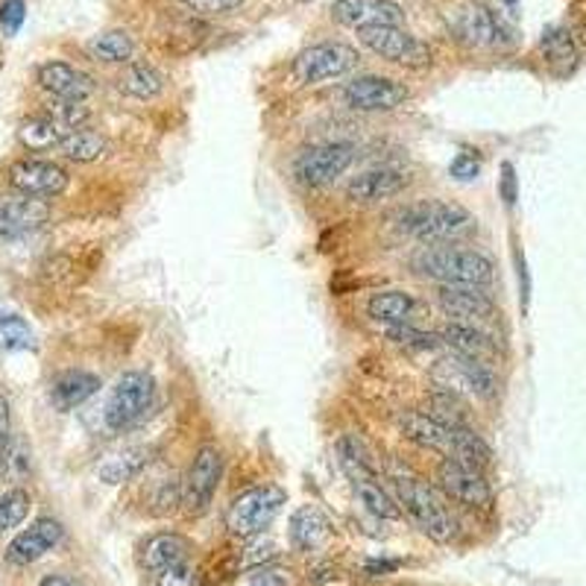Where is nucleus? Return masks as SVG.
Instances as JSON below:
<instances>
[{"label":"nucleus","mask_w":586,"mask_h":586,"mask_svg":"<svg viewBox=\"0 0 586 586\" xmlns=\"http://www.w3.org/2000/svg\"><path fill=\"white\" fill-rule=\"evenodd\" d=\"M361 45L370 47L375 56H382L387 63L405 65V68H426L431 65V47L426 42H419L417 36H410L408 30L402 27H361L358 30Z\"/></svg>","instance_id":"obj_6"},{"label":"nucleus","mask_w":586,"mask_h":586,"mask_svg":"<svg viewBox=\"0 0 586 586\" xmlns=\"http://www.w3.org/2000/svg\"><path fill=\"white\" fill-rule=\"evenodd\" d=\"M156 586H194V568L185 563H177V566H168L165 572H159V584Z\"/></svg>","instance_id":"obj_40"},{"label":"nucleus","mask_w":586,"mask_h":586,"mask_svg":"<svg viewBox=\"0 0 586 586\" xmlns=\"http://www.w3.org/2000/svg\"><path fill=\"white\" fill-rule=\"evenodd\" d=\"M100 391V379L86 370H68V373L56 375L47 391V399L56 410H74L80 408L82 402H89Z\"/></svg>","instance_id":"obj_22"},{"label":"nucleus","mask_w":586,"mask_h":586,"mask_svg":"<svg viewBox=\"0 0 586 586\" xmlns=\"http://www.w3.org/2000/svg\"><path fill=\"white\" fill-rule=\"evenodd\" d=\"M408 188V177L402 170H367L361 177H356L349 182L347 194L356 200V203H379V200H391V196L402 194Z\"/></svg>","instance_id":"obj_21"},{"label":"nucleus","mask_w":586,"mask_h":586,"mask_svg":"<svg viewBox=\"0 0 586 586\" xmlns=\"http://www.w3.org/2000/svg\"><path fill=\"white\" fill-rule=\"evenodd\" d=\"M188 554H191V542L185 537H179V533H159V537H153L144 545V566L159 575L168 566L185 563Z\"/></svg>","instance_id":"obj_25"},{"label":"nucleus","mask_w":586,"mask_h":586,"mask_svg":"<svg viewBox=\"0 0 586 586\" xmlns=\"http://www.w3.org/2000/svg\"><path fill=\"white\" fill-rule=\"evenodd\" d=\"M240 586H291V572L275 566H258L247 572Z\"/></svg>","instance_id":"obj_38"},{"label":"nucleus","mask_w":586,"mask_h":586,"mask_svg":"<svg viewBox=\"0 0 586 586\" xmlns=\"http://www.w3.org/2000/svg\"><path fill=\"white\" fill-rule=\"evenodd\" d=\"M284 489L275 484H264V487H249L244 489L226 510V528L240 540L258 537L267 525L273 522L275 514L284 505Z\"/></svg>","instance_id":"obj_5"},{"label":"nucleus","mask_w":586,"mask_h":586,"mask_svg":"<svg viewBox=\"0 0 586 586\" xmlns=\"http://www.w3.org/2000/svg\"><path fill=\"white\" fill-rule=\"evenodd\" d=\"M65 537L63 522H56V519H38L30 528L15 537V540L7 545V563L12 566H30V563H36L47 554V551H54Z\"/></svg>","instance_id":"obj_15"},{"label":"nucleus","mask_w":586,"mask_h":586,"mask_svg":"<svg viewBox=\"0 0 586 586\" xmlns=\"http://www.w3.org/2000/svg\"><path fill=\"white\" fill-rule=\"evenodd\" d=\"M437 303L454 323L461 326H487L496 320V305L487 293H481V288H470V284H443L437 293Z\"/></svg>","instance_id":"obj_12"},{"label":"nucleus","mask_w":586,"mask_h":586,"mask_svg":"<svg viewBox=\"0 0 586 586\" xmlns=\"http://www.w3.org/2000/svg\"><path fill=\"white\" fill-rule=\"evenodd\" d=\"M0 347L3 349H33L36 335L30 329V323L19 312H12L10 305L0 303Z\"/></svg>","instance_id":"obj_35"},{"label":"nucleus","mask_w":586,"mask_h":586,"mask_svg":"<svg viewBox=\"0 0 586 586\" xmlns=\"http://www.w3.org/2000/svg\"><path fill=\"white\" fill-rule=\"evenodd\" d=\"M454 30L458 36L472 47H487V45H498L502 42V21H496V15L481 7V3H466L458 10L454 15Z\"/></svg>","instance_id":"obj_19"},{"label":"nucleus","mask_w":586,"mask_h":586,"mask_svg":"<svg viewBox=\"0 0 586 586\" xmlns=\"http://www.w3.org/2000/svg\"><path fill=\"white\" fill-rule=\"evenodd\" d=\"M449 458H458V461H466L472 463V466L484 470L489 463V458H493V452H489V446L484 443V437H481L478 431H472V428L466 426H454L452 454H449Z\"/></svg>","instance_id":"obj_32"},{"label":"nucleus","mask_w":586,"mask_h":586,"mask_svg":"<svg viewBox=\"0 0 586 586\" xmlns=\"http://www.w3.org/2000/svg\"><path fill=\"white\" fill-rule=\"evenodd\" d=\"M437 481L446 489V496L461 502L466 507H489L493 505V489L478 466H472L458 458H446L437 470Z\"/></svg>","instance_id":"obj_11"},{"label":"nucleus","mask_w":586,"mask_h":586,"mask_svg":"<svg viewBox=\"0 0 586 586\" xmlns=\"http://www.w3.org/2000/svg\"><path fill=\"white\" fill-rule=\"evenodd\" d=\"M540 50L545 56V63L551 65V71L568 74L577 65V45L575 36L566 27H549L542 33Z\"/></svg>","instance_id":"obj_27"},{"label":"nucleus","mask_w":586,"mask_h":586,"mask_svg":"<svg viewBox=\"0 0 586 586\" xmlns=\"http://www.w3.org/2000/svg\"><path fill=\"white\" fill-rule=\"evenodd\" d=\"M161 86H165L161 74L147 63H129V68H126L124 77H121V89L138 100L156 98L161 91Z\"/></svg>","instance_id":"obj_33"},{"label":"nucleus","mask_w":586,"mask_h":586,"mask_svg":"<svg viewBox=\"0 0 586 586\" xmlns=\"http://www.w3.org/2000/svg\"><path fill=\"white\" fill-rule=\"evenodd\" d=\"M30 505H33V498H30L27 489H7V493L0 496V533L19 528V525L27 519Z\"/></svg>","instance_id":"obj_36"},{"label":"nucleus","mask_w":586,"mask_h":586,"mask_svg":"<svg viewBox=\"0 0 586 586\" xmlns=\"http://www.w3.org/2000/svg\"><path fill=\"white\" fill-rule=\"evenodd\" d=\"M7 454H10V452H0V472H3V463H7Z\"/></svg>","instance_id":"obj_46"},{"label":"nucleus","mask_w":586,"mask_h":586,"mask_svg":"<svg viewBox=\"0 0 586 586\" xmlns=\"http://www.w3.org/2000/svg\"><path fill=\"white\" fill-rule=\"evenodd\" d=\"M331 15L340 24L347 27H379V24H387V27H399L405 12H402L399 3L393 0H335L331 7Z\"/></svg>","instance_id":"obj_16"},{"label":"nucleus","mask_w":586,"mask_h":586,"mask_svg":"<svg viewBox=\"0 0 586 586\" xmlns=\"http://www.w3.org/2000/svg\"><path fill=\"white\" fill-rule=\"evenodd\" d=\"M38 586H82V584L71 575H47Z\"/></svg>","instance_id":"obj_45"},{"label":"nucleus","mask_w":586,"mask_h":586,"mask_svg":"<svg viewBox=\"0 0 586 586\" xmlns=\"http://www.w3.org/2000/svg\"><path fill=\"white\" fill-rule=\"evenodd\" d=\"M391 338L396 340V343H402V347H417V349H431L443 340V338H437V335H428V331L414 329V326H408V323L393 326Z\"/></svg>","instance_id":"obj_37"},{"label":"nucleus","mask_w":586,"mask_h":586,"mask_svg":"<svg viewBox=\"0 0 586 586\" xmlns=\"http://www.w3.org/2000/svg\"><path fill=\"white\" fill-rule=\"evenodd\" d=\"M24 15H27V3H24V0H7V3L0 7V24H3V30H7L10 36L19 33L21 24H24Z\"/></svg>","instance_id":"obj_39"},{"label":"nucleus","mask_w":586,"mask_h":586,"mask_svg":"<svg viewBox=\"0 0 586 586\" xmlns=\"http://www.w3.org/2000/svg\"><path fill=\"white\" fill-rule=\"evenodd\" d=\"M356 159L352 144H326V147H312V150L300 153V159L293 161V177L303 185L320 188L335 182L338 177L347 173V168Z\"/></svg>","instance_id":"obj_9"},{"label":"nucleus","mask_w":586,"mask_h":586,"mask_svg":"<svg viewBox=\"0 0 586 586\" xmlns=\"http://www.w3.org/2000/svg\"><path fill=\"white\" fill-rule=\"evenodd\" d=\"M358 65V54L340 42H323L293 59V77L300 86H317V82L338 80Z\"/></svg>","instance_id":"obj_7"},{"label":"nucleus","mask_w":586,"mask_h":586,"mask_svg":"<svg viewBox=\"0 0 586 586\" xmlns=\"http://www.w3.org/2000/svg\"><path fill=\"white\" fill-rule=\"evenodd\" d=\"M133 50V38L124 30H109V33H100L89 42V54L100 63H129Z\"/></svg>","instance_id":"obj_34"},{"label":"nucleus","mask_w":586,"mask_h":586,"mask_svg":"<svg viewBox=\"0 0 586 586\" xmlns=\"http://www.w3.org/2000/svg\"><path fill=\"white\" fill-rule=\"evenodd\" d=\"M10 185L24 196H59L68 188V173L56 161L21 159L10 168Z\"/></svg>","instance_id":"obj_14"},{"label":"nucleus","mask_w":586,"mask_h":586,"mask_svg":"<svg viewBox=\"0 0 586 586\" xmlns=\"http://www.w3.org/2000/svg\"><path fill=\"white\" fill-rule=\"evenodd\" d=\"M59 153L71 161H98L106 153V138L94 129H74L59 142Z\"/></svg>","instance_id":"obj_31"},{"label":"nucleus","mask_w":586,"mask_h":586,"mask_svg":"<svg viewBox=\"0 0 586 586\" xmlns=\"http://www.w3.org/2000/svg\"><path fill=\"white\" fill-rule=\"evenodd\" d=\"M396 502L405 514L414 519L419 531L435 542H449L458 533L452 514L446 510L435 487H428L422 478H399L396 481Z\"/></svg>","instance_id":"obj_3"},{"label":"nucleus","mask_w":586,"mask_h":586,"mask_svg":"<svg viewBox=\"0 0 586 586\" xmlns=\"http://www.w3.org/2000/svg\"><path fill=\"white\" fill-rule=\"evenodd\" d=\"M50 221V205L36 196H12L0 200V235L3 238H19L27 232L42 229Z\"/></svg>","instance_id":"obj_17"},{"label":"nucleus","mask_w":586,"mask_h":586,"mask_svg":"<svg viewBox=\"0 0 586 586\" xmlns=\"http://www.w3.org/2000/svg\"><path fill=\"white\" fill-rule=\"evenodd\" d=\"M153 396H156V384L147 373L129 370L115 382V387L109 391V399L103 405V422L109 431H126L135 422H142L144 414L150 410Z\"/></svg>","instance_id":"obj_4"},{"label":"nucleus","mask_w":586,"mask_h":586,"mask_svg":"<svg viewBox=\"0 0 586 586\" xmlns=\"http://www.w3.org/2000/svg\"><path fill=\"white\" fill-rule=\"evenodd\" d=\"M367 312H370L373 320L402 326V323H408L410 314H414V296L405 291H382L370 300Z\"/></svg>","instance_id":"obj_28"},{"label":"nucleus","mask_w":586,"mask_h":586,"mask_svg":"<svg viewBox=\"0 0 586 586\" xmlns=\"http://www.w3.org/2000/svg\"><path fill=\"white\" fill-rule=\"evenodd\" d=\"M38 86L54 94L56 100H74V103H86L91 91H94V80L89 74L74 68L68 63H45L38 68Z\"/></svg>","instance_id":"obj_18"},{"label":"nucleus","mask_w":586,"mask_h":586,"mask_svg":"<svg viewBox=\"0 0 586 586\" xmlns=\"http://www.w3.org/2000/svg\"><path fill=\"white\" fill-rule=\"evenodd\" d=\"M402 435L408 437L410 443L422 446V449H431V452L452 454V428L437 422L431 414H419V410H408L399 417Z\"/></svg>","instance_id":"obj_20"},{"label":"nucleus","mask_w":586,"mask_h":586,"mask_svg":"<svg viewBox=\"0 0 586 586\" xmlns=\"http://www.w3.org/2000/svg\"><path fill=\"white\" fill-rule=\"evenodd\" d=\"M408 98L410 91L387 77H358V80L347 82V89H343L347 106L358 109V112H391V109H399Z\"/></svg>","instance_id":"obj_13"},{"label":"nucleus","mask_w":586,"mask_h":586,"mask_svg":"<svg viewBox=\"0 0 586 586\" xmlns=\"http://www.w3.org/2000/svg\"><path fill=\"white\" fill-rule=\"evenodd\" d=\"M435 382L452 393H470L478 399H493L496 396V375L487 364L472 361V358L452 356L437 361Z\"/></svg>","instance_id":"obj_8"},{"label":"nucleus","mask_w":586,"mask_h":586,"mask_svg":"<svg viewBox=\"0 0 586 586\" xmlns=\"http://www.w3.org/2000/svg\"><path fill=\"white\" fill-rule=\"evenodd\" d=\"M223 475V458L217 446H203L200 452L194 454V463L188 470L185 487H182V505L191 514H203L209 510V505L214 502V493H217V484H221Z\"/></svg>","instance_id":"obj_10"},{"label":"nucleus","mask_w":586,"mask_h":586,"mask_svg":"<svg viewBox=\"0 0 586 586\" xmlns=\"http://www.w3.org/2000/svg\"><path fill=\"white\" fill-rule=\"evenodd\" d=\"M414 270L426 275L431 282L440 284H470V288H487L493 284V261L484 258L475 249H454V247H426L417 249L414 256Z\"/></svg>","instance_id":"obj_1"},{"label":"nucleus","mask_w":586,"mask_h":586,"mask_svg":"<svg viewBox=\"0 0 586 586\" xmlns=\"http://www.w3.org/2000/svg\"><path fill=\"white\" fill-rule=\"evenodd\" d=\"M472 214L458 203L443 200H419L399 214V229L422 244H440V240L458 238L470 232Z\"/></svg>","instance_id":"obj_2"},{"label":"nucleus","mask_w":586,"mask_h":586,"mask_svg":"<svg viewBox=\"0 0 586 586\" xmlns=\"http://www.w3.org/2000/svg\"><path fill=\"white\" fill-rule=\"evenodd\" d=\"M440 338H443L446 347L454 349V356L472 358V361H481V364H487V367L498 358L496 340L489 338V335H484L481 329H475V326H461V323H452V326H449Z\"/></svg>","instance_id":"obj_23"},{"label":"nucleus","mask_w":586,"mask_h":586,"mask_svg":"<svg viewBox=\"0 0 586 586\" xmlns=\"http://www.w3.org/2000/svg\"><path fill=\"white\" fill-rule=\"evenodd\" d=\"M449 170H452L454 179H461V182H472V179H478L481 165L475 156H470V153H458V156L452 159V165H449Z\"/></svg>","instance_id":"obj_41"},{"label":"nucleus","mask_w":586,"mask_h":586,"mask_svg":"<svg viewBox=\"0 0 586 586\" xmlns=\"http://www.w3.org/2000/svg\"><path fill=\"white\" fill-rule=\"evenodd\" d=\"M329 537V519L323 516L320 507H300L291 519V542L296 551L320 549Z\"/></svg>","instance_id":"obj_24"},{"label":"nucleus","mask_w":586,"mask_h":586,"mask_svg":"<svg viewBox=\"0 0 586 586\" xmlns=\"http://www.w3.org/2000/svg\"><path fill=\"white\" fill-rule=\"evenodd\" d=\"M65 138V129L56 124L50 115H36L27 117L24 124L19 126V142L33 153L50 150V147H59V142Z\"/></svg>","instance_id":"obj_29"},{"label":"nucleus","mask_w":586,"mask_h":586,"mask_svg":"<svg viewBox=\"0 0 586 586\" xmlns=\"http://www.w3.org/2000/svg\"><path fill=\"white\" fill-rule=\"evenodd\" d=\"M10 440H12L10 402L0 396V452H10Z\"/></svg>","instance_id":"obj_43"},{"label":"nucleus","mask_w":586,"mask_h":586,"mask_svg":"<svg viewBox=\"0 0 586 586\" xmlns=\"http://www.w3.org/2000/svg\"><path fill=\"white\" fill-rule=\"evenodd\" d=\"M179 3H185V7H191L196 12H205V15H223V12L244 7V0H179Z\"/></svg>","instance_id":"obj_42"},{"label":"nucleus","mask_w":586,"mask_h":586,"mask_svg":"<svg viewBox=\"0 0 586 586\" xmlns=\"http://www.w3.org/2000/svg\"><path fill=\"white\" fill-rule=\"evenodd\" d=\"M352 489H356V496L361 498V505L370 510V514L382 516V519H399L402 507L399 502H393L387 496V489L379 484V475H364V478L352 481Z\"/></svg>","instance_id":"obj_30"},{"label":"nucleus","mask_w":586,"mask_h":586,"mask_svg":"<svg viewBox=\"0 0 586 586\" xmlns=\"http://www.w3.org/2000/svg\"><path fill=\"white\" fill-rule=\"evenodd\" d=\"M147 463H150V449L147 446H133V449H124V452L109 454L106 461L98 466V475L106 484H124V481H133Z\"/></svg>","instance_id":"obj_26"},{"label":"nucleus","mask_w":586,"mask_h":586,"mask_svg":"<svg viewBox=\"0 0 586 586\" xmlns=\"http://www.w3.org/2000/svg\"><path fill=\"white\" fill-rule=\"evenodd\" d=\"M502 196L507 205L516 203V173L514 165H502Z\"/></svg>","instance_id":"obj_44"}]
</instances>
